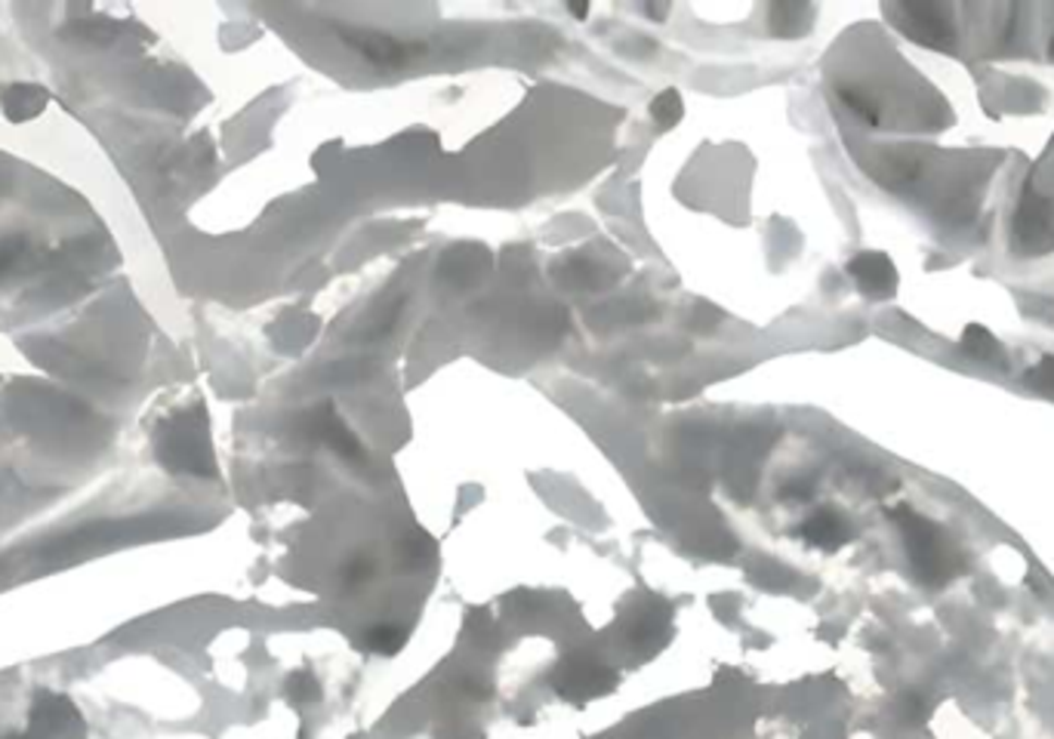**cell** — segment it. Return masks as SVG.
Returning a JSON list of instances; mask_svg holds the SVG:
<instances>
[{
    "label": "cell",
    "mask_w": 1054,
    "mask_h": 739,
    "mask_svg": "<svg viewBox=\"0 0 1054 739\" xmlns=\"http://www.w3.org/2000/svg\"><path fill=\"white\" fill-rule=\"evenodd\" d=\"M3 739H32V737H22V734H13V737H3Z\"/></svg>",
    "instance_id": "2e32d148"
},
{
    "label": "cell",
    "mask_w": 1054,
    "mask_h": 739,
    "mask_svg": "<svg viewBox=\"0 0 1054 739\" xmlns=\"http://www.w3.org/2000/svg\"><path fill=\"white\" fill-rule=\"evenodd\" d=\"M32 730L44 739H72L81 730V715L72 700L59 693H40L32 709Z\"/></svg>",
    "instance_id": "3957f363"
},
{
    "label": "cell",
    "mask_w": 1054,
    "mask_h": 739,
    "mask_svg": "<svg viewBox=\"0 0 1054 739\" xmlns=\"http://www.w3.org/2000/svg\"><path fill=\"white\" fill-rule=\"evenodd\" d=\"M1052 53H1054V40H1052Z\"/></svg>",
    "instance_id": "e0dca14e"
},
{
    "label": "cell",
    "mask_w": 1054,
    "mask_h": 739,
    "mask_svg": "<svg viewBox=\"0 0 1054 739\" xmlns=\"http://www.w3.org/2000/svg\"><path fill=\"white\" fill-rule=\"evenodd\" d=\"M47 102H50V96L37 84H7L0 90V109L7 114V121H13V124L35 121L37 114L47 109Z\"/></svg>",
    "instance_id": "8992f818"
},
{
    "label": "cell",
    "mask_w": 1054,
    "mask_h": 739,
    "mask_svg": "<svg viewBox=\"0 0 1054 739\" xmlns=\"http://www.w3.org/2000/svg\"><path fill=\"white\" fill-rule=\"evenodd\" d=\"M648 16L663 19V16H666V7H654V10H651V7H648Z\"/></svg>",
    "instance_id": "9a60e30c"
},
{
    "label": "cell",
    "mask_w": 1054,
    "mask_h": 739,
    "mask_svg": "<svg viewBox=\"0 0 1054 739\" xmlns=\"http://www.w3.org/2000/svg\"><path fill=\"white\" fill-rule=\"evenodd\" d=\"M318 429H321V434L330 441V447H336V451L346 453V456H352V459H355V456H361L358 441L346 432V426H343L340 419H333V414H324V419L318 422Z\"/></svg>",
    "instance_id": "9c48e42d"
},
{
    "label": "cell",
    "mask_w": 1054,
    "mask_h": 739,
    "mask_svg": "<svg viewBox=\"0 0 1054 739\" xmlns=\"http://www.w3.org/2000/svg\"><path fill=\"white\" fill-rule=\"evenodd\" d=\"M848 274L855 278L860 293H867L873 299H885L897 287V271H894L885 253H860L848 262Z\"/></svg>",
    "instance_id": "5b68a950"
},
{
    "label": "cell",
    "mask_w": 1054,
    "mask_h": 739,
    "mask_svg": "<svg viewBox=\"0 0 1054 739\" xmlns=\"http://www.w3.org/2000/svg\"><path fill=\"white\" fill-rule=\"evenodd\" d=\"M287 693H291L296 703H306V700H315V697H318V685H315V678H311V675L296 672V675H291V681H287Z\"/></svg>",
    "instance_id": "7c38bea8"
},
{
    "label": "cell",
    "mask_w": 1054,
    "mask_h": 739,
    "mask_svg": "<svg viewBox=\"0 0 1054 739\" xmlns=\"http://www.w3.org/2000/svg\"><path fill=\"white\" fill-rule=\"evenodd\" d=\"M614 675L601 663H592V660H571L559 668L555 675V685L562 693L567 697H580V700H589V697H601L608 687H614Z\"/></svg>",
    "instance_id": "277c9868"
},
{
    "label": "cell",
    "mask_w": 1054,
    "mask_h": 739,
    "mask_svg": "<svg viewBox=\"0 0 1054 739\" xmlns=\"http://www.w3.org/2000/svg\"><path fill=\"white\" fill-rule=\"evenodd\" d=\"M801 537L811 542V545H818V549L833 552V549H838V545H845V542H848L851 527H848V521H845L842 515H836L833 508H820V512H814V515L805 521Z\"/></svg>",
    "instance_id": "52a82bcc"
},
{
    "label": "cell",
    "mask_w": 1054,
    "mask_h": 739,
    "mask_svg": "<svg viewBox=\"0 0 1054 739\" xmlns=\"http://www.w3.org/2000/svg\"><path fill=\"white\" fill-rule=\"evenodd\" d=\"M963 348L968 352V355H975V358H993L996 352H1000V345H996V340L983 330V327H968L965 330V340H963Z\"/></svg>",
    "instance_id": "30bf717a"
},
{
    "label": "cell",
    "mask_w": 1054,
    "mask_h": 739,
    "mask_svg": "<svg viewBox=\"0 0 1054 739\" xmlns=\"http://www.w3.org/2000/svg\"><path fill=\"white\" fill-rule=\"evenodd\" d=\"M401 644H404V635L399 629H392V626H380V629H373L367 635V648L373 650V653H380V656H395Z\"/></svg>",
    "instance_id": "8fae6325"
},
{
    "label": "cell",
    "mask_w": 1054,
    "mask_h": 739,
    "mask_svg": "<svg viewBox=\"0 0 1054 739\" xmlns=\"http://www.w3.org/2000/svg\"><path fill=\"white\" fill-rule=\"evenodd\" d=\"M682 114H685V106H682L678 90H663L660 96H657L654 102H651V118H654V124L660 126V130H670V126L678 124V121H682Z\"/></svg>",
    "instance_id": "ba28073f"
},
{
    "label": "cell",
    "mask_w": 1054,
    "mask_h": 739,
    "mask_svg": "<svg viewBox=\"0 0 1054 739\" xmlns=\"http://www.w3.org/2000/svg\"><path fill=\"white\" fill-rule=\"evenodd\" d=\"M567 10H571V16H577V19L589 16V3H571Z\"/></svg>",
    "instance_id": "5bb4252c"
},
{
    "label": "cell",
    "mask_w": 1054,
    "mask_h": 739,
    "mask_svg": "<svg viewBox=\"0 0 1054 739\" xmlns=\"http://www.w3.org/2000/svg\"><path fill=\"white\" fill-rule=\"evenodd\" d=\"M904 533H907V552L912 561V570L919 574V579L926 582H941V579L953 577L956 570V558L953 549L941 540V533L916 515H904Z\"/></svg>",
    "instance_id": "6da1fadb"
},
{
    "label": "cell",
    "mask_w": 1054,
    "mask_h": 739,
    "mask_svg": "<svg viewBox=\"0 0 1054 739\" xmlns=\"http://www.w3.org/2000/svg\"><path fill=\"white\" fill-rule=\"evenodd\" d=\"M167 466L180 471H210V447L207 438L200 432V426H195L192 419H182L173 429H167L164 444H161Z\"/></svg>",
    "instance_id": "7a4b0ae2"
},
{
    "label": "cell",
    "mask_w": 1054,
    "mask_h": 739,
    "mask_svg": "<svg viewBox=\"0 0 1054 739\" xmlns=\"http://www.w3.org/2000/svg\"><path fill=\"white\" fill-rule=\"evenodd\" d=\"M1033 377H1030V382H1037L1039 389H1049V392H1054V358H1045V361L1039 364L1037 370H1030Z\"/></svg>",
    "instance_id": "4fadbf2b"
}]
</instances>
